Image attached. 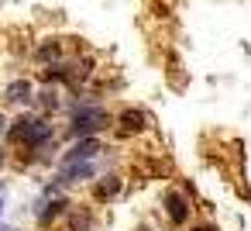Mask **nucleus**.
<instances>
[{"instance_id": "f257e3e1", "label": "nucleus", "mask_w": 251, "mask_h": 231, "mask_svg": "<svg viewBox=\"0 0 251 231\" xmlns=\"http://www.w3.org/2000/svg\"><path fill=\"white\" fill-rule=\"evenodd\" d=\"M110 124V114L107 107H100L97 100H79L73 107V121H69V135L73 138H90L97 131H103Z\"/></svg>"}, {"instance_id": "f03ea898", "label": "nucleus", "mask_w": 251, "mask_h": 231, "mask_svg": "<svg viewBox=\"0 0 251 231\" xmlns=\"http://www.w3.org/2000/svg\"><path fill=\"white\" fill-rule=\"evenodd\" d=\"M11 138L14 142H25L28 148H45L52 138H55V131H52V124L49 121H42V117H28V114H21L18 121H14V128H11Z\"/></svg>"}, {"instance_id": "7ed1b4c3", "label": "nucleus", "mask_w": 251, "mask_h": 231, "mask_svg": "<svg viewBox=\"0 0 251 231\" xmlns=\"http://www.w3.org/2000/svg\"><path fill=\"white\" fill-rule=\"evenodd\" d=\"M100 152H103V148H100V142L90 135V138H79V142H76V145L62 155V162H93Z\"/></svg>"}, {"instance_id": "20e7f679", "label": "nucleus", "mask_w": 251, "mask_h": 231, "mask_svg": "<svg viewBox=\"0 0 251 231\" xmlns=\"http://www.w3.org/2000/svg\"><path fill=\"white\" fill-rule=\"evenodd\" d=\"M165 214H169L172 224H186V221H189V200H186L182 193L169 190V193H165Z\"/></svg>"}, {"instance_id": "39448f33", "label": "nucleus", "mask_w": 251, "mask_h": 231, "mask_svg": "<svg viewBox=\"0 0 251 231\" xmlns=\"http://www.w3.org/2000/svg\"><path fill=\"white\" fill-rule=\"evenodd\" d=\"M117 128H121V135H138V131H145V128H148V114H145V111L127 107V111H121Z\"/></svg>"}, {"instance_id": "423d86ee", "label": "nucleus", "mask_w": 251, "mask_h": 231, "mask_svg": "<svg viewBox=\"0 0 251 231\" xmlns=\"http://www.w3.org/2000/svg\"><path fill=\"white\" fill-rule=\"evenodd\" d=\"M97 173V166L93 162H62V183H83V179H90Z\"/></svg>"}, {"instance_id": "0eeeda50", "label": "nucleus", "mask_w": 251, "mask_h": 231, "mask_svg": "<svg viewBox=\"0 0 251 231\" xmlns=\"http://www.w3.org/2000/svg\"><path fill=\"white\" fill-rule=\"evenodd\" d=\"M4 97H7L11 104H31V100H35V87H31V80H14V83L4 90Z\"/></svg>"}, {"instance_id": "6e6552de", "label": "nucleus", "mask_w": 251, "mask_h": 231, "mask_svg": "<svg viewBox=\"0 0 251 231\" xmlns=\"http://www.w3.org/2000/svg\"><path fill=\"white\" fill-rule=\"evenodd\" d=\"M66 207H69V203H66V197H52V200H45V203H42V210H38V224H42V228H45V224H52L55 217H62V214H66Z\"/></svg>"}, {"instance_id": "1a4fd4ad", "label": "nucleus", "mask_w": 251, "mask_h": 231, "mask_svg": "<svg viewBox=\"0 0 251 231\" xmlns=\"http://www.w3.org/2000/svg\"><path fill=\"white\" fill-rule=\"evenodd\" d=\"M117 193H121V179H117V176H107V179L97 186V200H114Z\"/></svg>"}, {"instance_id": "9d476101", "label": "nucleus", "mask_w": 251, "mask_h": 231, "mask_svg": "<svg viewBox=\"0 0 251 231\" xmlns=\"http://www.w3.org/2000/svg\"><path fill=\"white\" fill-rule=\"evenodd\" d=\"M90 228H93V217H90L86 210H83V214H73V217H69V231H90Z\"/></svg>"}, {"instance_id": "9b49d317", "label": "nucleus", "mask_w": 251, "mask_h": 231, "mask_svg": "<svg viewBox=\"0 0 251 231\" xmlns=\"http://www.w3.org/2000/svg\"><path fill=\"white\" fill-rule=\"evenodd\" d=\"M38 59L42 62H49V59H59V42L52 38V42H45L42 49H38Z\"/></svg>"}, {"instance_id": "f8f14e48", "label": "nucleus", "mask_w": 251, "mask_h": 231, "mask_svg": "<svg viewBox=\"0 0 251 231\" xmlns=\"http://www.w3.org/2000/svg\"><path fill=\"white\" fill-rule=\"evenodd\" d=\"M42 104H45V107H52V111H55V107H59V100H55V90H52V93H42Z\"/></svg>"}, {"instance_id": "ddd939ff", "label": "nucleus", "mask_w": 251, "mask_h": 231, "mask_svg": "<svg viewBox=\"0 0 251 231\" xmlns=\"http://www.w3.org/2000/svg\"><path fill=\"white\" fill-rule=\"evenodd\" d=\"M193 231H217V224H200V228H193Z\"/></svg>"}, {"instance_id": "4468645a", "label": "nucleus", "mask_w": 251, "mask_h": 231, "mask_svg": "<svg viewBox=\"0 0 251 231\" xmlns=\"http://www.w3.org/2000/svg\"><path fill=\"white\" fill-rule=\"evenodd\" d=\"M7 131V121H4V114H0V135H4Z\"/></svg>"}, {"instance_id": "2eb2a0df", "label": "nucleus", "mask_w": 251, "mask_h": 231, "mask_svg": "<svg viewBox=\"0 0 251 231\" xmlns=\"http://www.w3.org/2000/svg\"><path fill=\"white\" fill-rule=\"evenodd\" d=\"M0 166H4V148H0Z\"/></svg>"}, {"instance_id": "dca6fc26", "label": "nucleus", "mask_w": 251, "mask_h": 231, "mask_svg": "<svg viewBox=\"0 0 251 231\" xmlns=\"http://www.w3.org/2000/svg\"><path fill=\"white\" fill-rule=\"evenodd\" d=\"M0 214H4V200H0Z\"/></svg>"}]
</instances>
